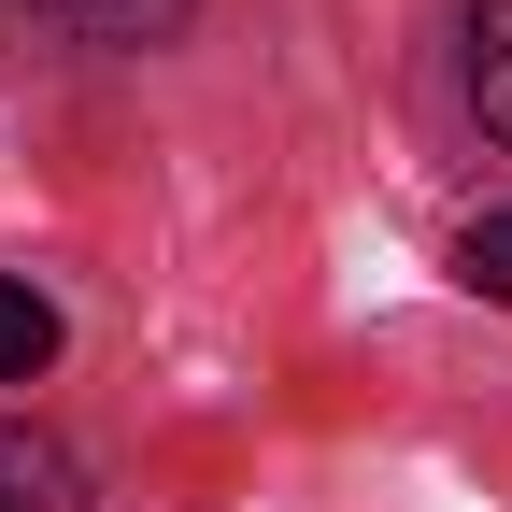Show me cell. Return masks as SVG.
<instances>
[{
	"mask_svg": "<svg viewBox=\"0 0 512 512\" xmlns=\"http://www.w3.org/2000/svg\"><path fill=\"white\" fill-rule=\"evenodd\" d=\"M470 100H484L498 143H512V0H484V15H470Z\"/></svg>",
	"mask_w": 512,
	"mask_h": 512,
	"instance_id": "obj_3",
	"label": "cell"
},
{
	"mask_svg": "<svg viewBox=\"0 0 512 512\" xmlns=\"http://www.w3.org/2000/svg\"><path fill=\"white\" fill-rule=\"evenodd\" d=\"M456 271H470L484 299H512V200H484V214L456 228Z\"/></svg>",
	"mask_w": 512,
	"mask_h": 512,
	"instance_id": "obj_4",
	"label": "cell"
},
{
	"mask_svg": "<svg viewBox=\"0 0 512 512\" xmlns=\"http://www.w3.org/2000/svg\"><path fill=\"white\" fill-rule=\"evenodd\" d=\"M29 29H57V43H100V57H143V43H171L200 0H15Z\"/></svg>",
	"mask_w": 512,
	"mask_h": 512,
	"instance_id": "obj_1",
	"label": "cell"
},
{
	"mask_svg": "<svg viewBox=\"0 0 512 512\" xmlns=\"http://www.w3.org/2000/svg\"><path fill=\"white\" fill-rule=\"evenodd\" d=\"M43 370H57V299L0 285V384H43Z\"/></svg>",
	"mask_w": 512,
	"mask_h": 512,
	"instance_id": "obj_2",
	"label": "cell"
},
{
	"mask_svg": "<svg viewBox=\"0 0 512 512\" xmlns=\"http://www.w3.org/2000/svg\"><path fill=\"white\" fill-rule=\"evenodd\" d=\"M0 512H72V498H43L29 470H0Z\"/></svg>",
	"mask_w": 512,
	"mask_h": 512,
	"instance_id": "obj_5",
	"label": "cell"
}]
</instances>
